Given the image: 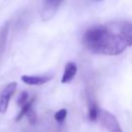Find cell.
<instances>
[{"label": "cell", "mask_w": 132, "mask_h": 132, "mask_svg": "<svg viewBox=\"0 0 132 132\" xmlns=\"http://www.w3.org/2000/svg\"><path fill=\"white\" fill-rule=\"evenodd\" d=\"M82 43L90 52L106 56H118L128 47L119 33L118 22L88 28L82 35Z\"/></svg>", "instance_id": "1"}, {"label": "cell", "mask_w": 132, "mask_h": 132, "mask_svg": "<svg viewBox=\"0 0 132 132\" xmlns=\"http://www.w3.org/2000/svg\"><path fill=\"white\" fill-rule=\"evenodd\" d=\"M98 119H99L101 125L108 132H123L118 119L110 111L100 108L99 114H98Z\"/></svg>", "instance_id": "2"}, {"label": "cell", "mask_w": 132, "mask_h": 132, "mask_svg": "<svg viewBox=\"0 0 132 132\" xmlns=\"http://www.w3.org/2000/svg\"><path fill=\"white\" fill-rule=\"evenodd\" d=\"M18 87V82L15 81H11L9 84H7L4 89L1 91L0 93V112L4 113L6 112L8 105H9V101L11 99V97L13 96L15 90Z\"/></svg>", "instance_id": "3"}, {"label": "cell", "mask_w": 132, "mask_h": 132, "mask_svg": "<svg viewBox=\"0 0 132 132\" xmlns=\"http://www.w3.org/2000/svg\"><path fill=\"white\" fill-rule=\"evenodd\" d=\"M62 1L63 0H45L43 8H42V12H41L42 20L47 21V20L52 19L55 15V13Z\"/></svg>", "instance_id": "4"}, {"label": "cell", "mask_w": 132, "mask_h": 132, "mask_svg": "<svg viewBox=\"0 0 132 132\" xmlns=\"http://www.w3.org/2000/svg\"><path fill=\"white\" fill-rule=\"evenodd\" d=\"M118 30L127 46H132V23L128 21H118Z\"/></svg>", "instance_id": "5"}, {"label": "cell", "mask_w": 132, "mask_h": 132, "mask_svg": "<svg viewBox=\"0 0 132 132\" xmlns=\"http://www.w3.org/2000/svg\"><path fill=\"white\" fill-rule=\"evenodd\" d=\"M23 82L29 86H40L51 80V76H43V75H27L24 74L21 76Z\"/></svg>", "instance_id": "6"}, {"label": "cell", "mask_w": 132, "mask_h": 132, "mask_svg": "<svg viewBox=\"0 0 132 132\" xmlns=\"http://www.w3.org/2000/svg\"><path fill=\"white\" fill-rule=\"evenodd\" d=\"M77 72V67H76V64L74 62H68L64 68V72H63V75H62V78H61V82L62 84H68L70 82L75 74Z\"/></svg>", "instance_id": "7"}, {"label": "cell", "mask_w": 132, "mask_h": 132, "mask_svg": "<svg viewBox=\"0 0 132 132\" xmlns=\"http://www.w3.org/2000/svg\"><path fill=\"white\" fill-rule=\"evenodd\" d=\"M99 110L100 108L98 107L96 100L93 97L89 96L88 97V118L89 120L92 122H95L98 119Z\"/></svg>", "instance_id": "8"}, {"label": "cell", "mask_w": 132, "mask_h": 132, "mask_svg": "<svg viewBox=\"0 0 132 132\" xmlns=\"http://www.w3.org/2000/svg\"><path fill=\"white\" fill-rule=\"evenodd\" d=\"M34 102H35V97H33V98H31L30 100H28L24 105H22L21 107V111L18 113V116H16V118H15V121L16 122H20L24 117H25V114H26V112L33 106V104H34Z\"/></svg>", "instance_id": "9"}, {"label": "cell", "mask_w": 132, "mask_h": 132, "mask_svg": "<svg viewBox=\"0 0 132 132\" xmlns=\"http://www.w3.org/2000/svg\"><path fill=\"white\" fill-rule=\"evenodd\" d=\"M8 25H9V23H6V25L0 31V53L3 52L4 46H5L6 36H7V32H8Z\"/></svg>", "instance_id": "10"}, {"label": "cell", "mask_w": 132, "mask_h": 132, "mask_svg": "<svg viewBox=\"0 0 132 132\" xmlns=\"http://www.w3.org/2000/svg\"><path fill=\"white\" fill-rule=\"evenodd\" d=\"M55 120L58 122V123H63L64 122V120L66 119V117H67V109L66 108H61V109H59L56 113H55Z\"/></svg>", "instance_id": "11"}, {"label": "cell", "mask_w": 132, "mask_h": 132, "mask_svg": "<svg viewBox=\"0 0 132 132\" xmlns=\"http://www.w3.org/2000/svg\"><path fill=\"white\" fill-rule=\"evenodd\" d=\"M25 116L28 118V121H29V123H30L31 125H34V124L36 123V121H37V116H36V112H35L33 106L26 112Z\"/></svg>", "instance_id": "12"}, {"label": "cell", "mask_w": 132, "mask_h": 132, "mask_svg": "<svg viewBox=\"0 0 132 132\" xmlns=\"http://www.w3.org/2000/svg\"><path fill=\"white\" fill-rule=\"evenodd\" d=\"M28 100H29V94H28V92H27V91H23V92L19 95L18 100H16V103H18L19 106H22V105H24Z\"/></svg>", "instance_id": "13"}, {"label": "cell", "mask_w": 132, "mask_h": 132, "mask_svg": "<svg viewBox=\"0 0 132 132\" xmlns=\"http://www.w3.org/2000/svg\"><path fill=\"white\" fill-rule=\"evenodd\" d=\"M95 1H100V0H95Z\"/></svg>", "instance_id": "14"}]
</instances>
